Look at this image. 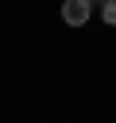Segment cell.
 I'll return each mask as SVG.
<instances>
[{
    "instance_id": "obj_2",
    "label": "cell",
    "mask_w": 116,
    "mask_h": 123,
    "mask_svg": "<svg viewBox=\"0 0 116 123\" xmlns=\"http://www.w3.org/2000/svg\"><path fill=\"white\" fill-rule=\"evenodd\" d=\"M104 23L116 27V0H104Z\"/></svg>"
},
{
    "instance_id": "obj_1",
    "label": "cell",
    "mask_w": 116,
    "mask_h": 123,
    "mask_svg": "<svg viewBox=\"0 0 116 123\" xmlns=\"http://www.w3.org/2000/svg\"><path fill=\"white\" fill-rule=\"evenodd\" d=\"M62 19H66L70 27H81V23L89 19V0H66V4H62Z\"/></svg>"
}]
</instances>
